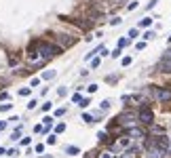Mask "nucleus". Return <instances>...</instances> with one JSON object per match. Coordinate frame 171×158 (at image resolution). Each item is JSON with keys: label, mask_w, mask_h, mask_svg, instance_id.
<instances>
[{"label": "nucleus", "mask_w": 171, "mask_h": 158, "mask_svg": "<svg viewBox=\"0 0 171 158\" xmlns=\"http://www.w3.org/2000/svg\"><path fill=\"white\" fill-rule=\"evenodd\" d=\"M63 53V49L59 46V44H51V42H38V57L46 61V59H51V57H55V55H61Z\"/></svg>", "instance_id": "f257e3e1"}, {"label": "nucleus", "mask_w": 171, "mask_h": 158, "mask_svg": "<svg viewBox=\"0 0 171 158\" xmlns=\"http://www.w3.org/2000/svg\"><path fill=\"white\" fill-rule=\"evenodd\" d=\"M152 95L159 103H171V89L167 86H152Z\"/></svg>", "instance_id": "f03ea898"}, {"label": "nucleus", "mask_w": 171, "mask_h": 158, "mask_svg": "<svg viewBox=\"0 0 171 158\" xmlns=\"http://www.w3.org/2000/svg\"><path fill=\"white\" fill-rule=\"evenodd\" d=\"M137 122H142V124L150 126V124L154 122V114H152V110H150V108H146V106H142V110H139V114H137Z\"/></svg>", "instance_id": "7ed1b4c3"}, {"label": "nucleus", "mask_w": 171, "mask_h": 158, "mask_svg": "<svg viewBox=\"0 0 171 158\" xmlns=\"http://www.w3.org/2000/svg\"><path fill=\"white\" fill-rule=\"evenodd\" d=\"M152 141L159 146V150L163 152V156H165V154H169V143H171V141H169V137H167L165 133H161V135L152 137Z\"/></svg>", "instance_id": "20e7f679"}, {"label": "nucleus", "mask_w": 171, "mask_h": 158, "mask_svg": "<svg viewBox=\"0 0 171 158\" xmlns=\"http://www.w3.org/2000/svg\"><path fill=\"white\" fill-rule=\"evenodd\" d=\"M144 156L146 158H161L163 156V152L159 150V146L150 139V141H146V150H144Z\"/></svg>", "instance_id": "39448f33"}, {"label": "nucleus", "mask_w": 171, "mask_h": 158, "mask_svg": "<svg viewBox=\"0 0 171 158\" xmlns=\"http://www.w3.org/2000/svg\"><path fill=\"white\" fill-rule=\"evenodd\" d=\"M135 122H137V116L131 112H123L121 116H116V124H121V126H133Z\"/></svg>", "instance_id": "423d86ee"}, {"label": "nucleus", "mask_w": 171, "mask_h": 158, "mask_svg": "<svg viewBox=\"0 0 171 158\" xmlns=\"http://www.w3.org/2000/svg\"><path fill=\"white\" fill-rule=\"evenodd\" d=\"M159 70L165 72V74H171V49H167V51L163 53V57H161V61H159Z\"/></svg>", "instance_id": "0eeeda50"}, {"label": "nucleus", "mask_w": 171, "mask_h": 158, "mask_svg": "<svg viewBox=\"0 0 171 158\" xmlns=\"http://www.w3.org/2000/svg\"><path fill=\"white\" fill-rule=\"evenodd\" d=\"M55 40L59 42V46H61V49H68V46L76 44V38H72V36H68V34H57Z\"/></svg>", "instance_id": "6e6552de"}, {"label": "nucleus", "mask_w": 171, "mask_h": 158, "mask_svg": "<svg viewBox=\"0 0 171 158\" xmlns=\"http://www.w3.org/2000/svg\"><path fill=\"white\" fill-rule=\"evenodd\" d=\"M127 133L131 135V137H133V139H142V137H146V133H144L142 129H135V126H129Z\"/></svg>", "instance_id": "1a4fd4ad"}, {"label": "nucleus", "mask_w": 171, "mask_h": 158, "mask_svg": "<svg viewBox=\"0 0 171 158\" xmlns=\"http://www.w3.org/2000/svg\"><path fill=\"white\" fill-rule=\"evenodd\" d=\"M150 25H152V19L150 17H142L139 19V28H150Z\"/></svg>", "instance_id": "9d476101"}, {"label": "nucleus", "mask_w": 171, "mask_h": 158, "mask_svg": "<svg viewBox=\"0 0 171 158\" xmlns=\"http://www.w3.org/2000/svg\"><path fill=\"white\" fill-rule=\"evenodd\" d=\"M66 154H70V156H76V154H80V150H78L76 146H68V148H66Z\"/></svg>", "instance_id": "9b49d317"}, {"label": "nucleus", "mask_w": 171, "mask_h": 158, "mask_svg": "<svg viewBox=\"0 0 171 158\" xmlns=\"http://www.w3.org/2000/svg\"><path fill=\"white\" fill-rule=\"evenodd\" d=\"M150 131H152L154 135H161V133H165V129H163V126H159V124H150Z\"/></svg>", "instance_id": "f8f14e48"}, {"label": "nucleus", "mask_w": 171, "mask_h": 158, "mask_svg": "<svg viewBox=\"0 0 171 158\" xmlns=\"http://www.w3.org/2000/svg\"><path fill=\"white\" fill-rule=\"evenodd\" d=\"M133 152H135V148H127V150H125L118 158H133Z\"/></svg>", "instance_id": "ddd939ff"}, {"label": "nucleus", "mask_w": 171, "mask_h": 158, "mask_svg": "<svg viewBox=\"0 0 171 158\" xmlns=\"http://www.w3.org/2000/svg\"><path fill=\"white\" fill-rule=\"evenodd\" d=\"M19 63V55H11L9 57V66H17Z\"/></svg>", "instance_id": "4468645a"}, {"label": "nucleus", "mask_w": 171, "mask_h": 158, "mask_svg": "<svg viewBox=\"0 0 171 158\" xmlns=\"http://www.w3.org/2000/svg\"><path fill=\"white\" fill-rule=\"evenodd\" d=\"M154 36H156V34H154L152 30H146V32H144V40H152Z\"/></svg>", "instance_id": "2eb2a0df"}, {"label": "nucleus", "mask_w": 171, "mask_h": 158, "mask_svg": "<svg viewBox=\"0 0 171 158\" xmlns=\"http://www.w3.org/2000/svg\"><path fill=\"white\" fill-rule=\"evenodd\" d=\"M43 78H44V80L55 78V70H49V72H44V74H43Z\"/></svg>", "instance_id": "dca6fc26"}, {"label": "nucleus", "mask_w": 171, "mask_h": 158, "mask_svg": "<svg viewBox=\"0 0 171 158\" xmlns=\"http://www.w3.org/2000/svg\"><path fill=\"white\" fill-rule=\"evenodd\" d=\"M129 42H131V38H121V40H118V49H123V46H127Z\"/></svg>", "instance_id": "f3484780"}, {"label": "nucleus", "mask_w": 171, "mask_h": 158, "mask_svg": "<svg viewBox=\"0 0 171 158\" xmlns=\"http://www.w3.org/2000/svg\"><path fill=\"white\" fill-rule=\"evenodd\" d=\"M57 93H59V97H66V95H68V89H66V86H59Z\"/></svg>", "instance_id": "a211bd4d"}, {"label": "nucleus", "mask_w": 171, "mask_h": 158, "mask_svg": "<svg viewBox=\"0 0 171 158\" xmlns=\"http://www.w3.org/2000/svg\"><path fill=\"white\" fill-rule=\"evenodd\" d=\"M63 131H66V124H63V122H59V124L55 126V133H63Z\"/></svg>", "instance_id": "6ab92c4d"}, {"label": "nucleus", "mask_w": 171, "mask_h": 158, "mask_svg": "<svg viewBox=\"0 0 171 158\" xmlns=\"http://www.w3.org/2000/svg\"><path fill=\"white\" fill-rule=\"evenodd\" d=\"M11 108H13V103H2V106H0V112H9Z\"/></svg>", "instance_id": "aec40b11"}, {"label": "nucleus", "mask_w": 171, "mask_h": 158, "mask_svg": "<svg viewBox=\"0 0 171 158\" xmlns=\"http://www.w3.org/2000/svg\"><path fill=\"white\" fill-rule=\"evenodd\" d=\"M156 4H159V0H150V2L146 4V11H150V8H154Z\"/></svg>", "instance_id": "412c9836"}, {"label": "nucleus", "mask_w": 171, "mask_h": 158, "mask_svg": "<svg viewBox=\"0 0 171 158\" xmlns=\"http://www.w3.org/2000/svg\"><path fill=\"white\" fill-rule=\"evenodd\" d=\"M121 21H123V19H121V17H112V19H110V25H118V23H121Z\"/></svg>", "instance_id": "4be33fe9"}, {"label": "nucleus", "mask_w": 171, "mask_h": 158, "mask_svg": "<svg viewBox=\"0 0 171 158\" xmlns=\"http://www.w3.org/2000/svg\"><path fill=\"white\" fill-rule=\"evenodd\" d=\"M46 143H49V146H55V143H57V137H55V135H51V137L46 139Z\"/></svg>", "instance_id": "5701e85b"}, {"label": "nucleus", "mask_w": 171, "mask_h": 158, "mask_svg": "<svg viewBox=\"0 0 171 158\" xmlns=\"http://www.w3.org/2000/svg\"><path fill=\"white\" fill-rule=\"evenodd\" d=\"M129 38H135V36H137V28H131V30H129V34H127Z\"/></svg>", "instance_id": "b1692460"}, {"label": "nucleus", "mask_w": 171, "mask_h": 158, "mask_svg": "<svg viewBox=\"0 0 171 158\" xmlns=\"http://www.w3.org/2000/svg\"><path fill=\"white\" fill-rule=\"evenodd\" d=\"M83 120H85V122H89V124H91V122H93V116H91V114H83Z\"/></svg>", "instance_id": "393cba45"}, {"label": "nucleus", "mask_w": 171, "mask_h": 158, "mask_svg": "<svg viewBox=\"0 0 171 158\" xmlns=\"http://www.w3.org/2000/svg\"><path fill=\"white\" fill-rule=\"evenodd\" d=\"M97 66H99V57H95V59H91V68H93V70H95V68H97Z\"/></svg>", "instance_id": "a878e982"}, {"label": "nucleus", "mask_w": 171, "mask_h": 158, "mask_svg": "<svg viewBox=\"0 0 171 158\" xmlns=\"http://www.w3.org/2000/svg\"><path fill=\"white\" fill-rule=\"evenodd\" d=\"M19 95H21V97H26V95H30V86H28V89H19Z\"/></svg>", "instance_id": "bb28decb"}, {"label": "nucleus", "mask_w": 171, "mask_h": 158, "mask_svg": "<svg viewBox=\"0 0 171 158\" xmlns=\"http://www.w3.org/2000/svg\"><path fill=\"white\" fill-rule=\"evenodd\" d=\"M72 101H74V103H80V101H83V97H80V93H76V95L72 97Z\"/></svg>", "instance_id": "cd10ccee"}, {"label": "nucleus", "mask_w": 171, "mask_h": 158, "mask_svg": "<svg viewBox=\"0 0 171 158\" xmlns=\"http://www.w3.org/2000/svg\"><path fill=\"white\" fill-rule=\"evenodd\" d=\"M99 106H101V110H108V108H110V101H108V99H104Z\"/></svg>", "instance_id": "c85d7f7f"}, {"label": "nucleus", "mask_w": 171, "mask_h": 158, "mask_svg": "<svg viewBox=\"0 0 171 158\" xmlns=\"http://www.w3.org/2000/svg\"><path fill=\"white\" fill-rule=\"evenodd\" d=\"M137 8V2H129L127 4V11H135Z\"/></svg>", "instance_id": "c756f323"}, {"label": "nucleus", "mask_w": 171, "mask_h": 158, "mask_svg": "<svg viewBox=\"0 0 171 158\" xmlns=\"http://www.w3.org/2000/svg\"><path fill=\"white\" fill-rule=\"evenodd\" d=\"M53 124V118L51 116H44V126H51Z\"/></svg>", "instance_id": "7c9ffc66"}, {"label": "nucleus", "mask_w": 171, "mask_h": 158, "mask_svg": "<svg viewBox=\"0 0 171 158\" xmlns=\"http://www.w3.org/2000/svg\"><path fill=\"white\" fill-rule=\"evenodd\" d=\"M116 80H118V76H106V82H110V84L116 82Z\"/></svg>", "instance_id": "2f4dec72"}, {"label": "nucleus", "mask_w": 171, "mask_h": 158, "mask_svg": "<svg viewBox=\"0 0 171 158\" xmlns=\"http://www.w3.org/2000/svg\"><path fill=\"white\" fill-rule=\"evenodd\" d=\"M121 53H123V51H121V49H114V51H112V53H110V55H112V57H121Z\"/></svg>", "instance_id": "473e14b6"}, {"label": "nucleus", "mask_w": 171, "mask_h": 158, "mask_svg": "<svg viewBox=\"0 0 171 158\" xmlns=\"http://www.w3.org/2000/svg\"><path fill=\"white\" fill-rule=\"evenodd\" d=\"M66 114V108H59V110H55V116H63Z\"/></svg>", "instance_id": "72a5a7b5"}, {"label": "nucleus", "mask_w": 171, "mask_h": 158, "mask_svg": "<svg viewBox=\"0 0 171 158\" xmlns=\"http://www.w3.org/2000/svg\"><path fill=\"white\" fill-rule=\"evenodd\" d=\"M97 137H99V141H108V135H106V133H104V131H101V133H99V135H97Z\"/></svg>", "instance_id": "f704fd0d"}, {"label": "nucleus", "mask_w": 171, "mask_h": 158, "mask_svg": "<svg viewBox=\"0 0 171 158\" xmlns=\"http://www.w3.org/2000/svg\"><path fill=\"white\" fill-rule=\"evenodd\" d=\"M131 61H133L131 57H123V66H131Z\"/></svg>", "instance_id": "c9c22d12"}, {"label": "nucleus", "mask_w": 171, "mask_h": 158, "mask_svg": "<svg viewBox=\"0 0 171 158\" xmlns=\"http://www.w3.org/2000/svg\"><path fill=\"white\" fill-rule=\"evenodd\" d=\"M144 49H146V40L144 42H137V51H144Z\"/></svg>", "instance_id": "e433bc0d"}, {"label": "nucleus", "mask_w": 171, "mask_h": 158, "mask_svg": "<svg viewBox=\"0 0 171 158\" xmlns=\"http://www.w3.org/2000/svg\"><path fill=\"white\" fill-rule=\"evenodd\" d=\"M87 91H89V93H95V91H97V84H89V89H87Z\"/></svg>", "instance_id": "4c0bfd02"}, {"label": "nucleus", "mask_w": 171, "mask_h": 158, "mask_svg": "<svg viewBox=\"0 0 171 158\" xmlns=\"http://www.w3.org/2000/svg\"><path fill=\"white\" fill-rule=\"evenodd\" d=\"M36 103H38V101H36V99H32V101L28 103V108H30V110H34V108H36Z\"/></svg>", "instance_id": "58836bf2"}, {"label": "nucleus", "mask_w": 171, "mask_h": 158, "mask_svg": "<svg viewBox=\"0 0 171 158\" xmlns=\"http://www.w3.org/2000/svg\"><path fill=\"white\" fill-rule=\"evenodd\" d=\"M89 103H91V101H89V99H83V101H80V103H78V106H80V108H87V106H89Z\"/></svg>", "instance_id": "ea45409f"}, {"label": "nucleus", "mask_w": 171, "mask_h": 158, "mask_svg": "<svg viewBox=\"0 0 171 158\" xmlns=\"http://www.w3.org/2000/svg\"><path fill=\"white\" fill-rule=\"evenodd\" d=\"M21 146H30V137H23L21 139Z\"/></svg>", "instance_id": "a19ab883"}, {"label": "nucleus", "mask_w": 171, "mask_h": 158, "mask_svg": "<svg viewBox=\"0 0 171 158\" xmlns=\"http://www.w3.org/2000/svg\"><path fill=\"white\" fill-rule=\"evenodd\" d=\"M0 99H2V101H4V99H9V93H6V91H2V93H0Z\"/></svg>", "instance_id": "79ce46f5"}, {"label": "nucleus", "mask_w": 171, "mask_h": 158, "mask_svg": "<svg viewBox=\"0 0 171 158\" xmlns=\"http://www.w3.org/2000/svg\"><path fill=\"white\" fill-rule=\"evenodd\" d=\"M43 150H44V146H43V143H38V146H36V154H40Z\"/></svg>", "instance_id": "37998d69"}, {"label": "nucleus", "mask_w": 171, "mask_h": 158, "mask_svg": "<svg viewBox=\"0 0 171 158\" xmlns=\"http://www.w3.org/2000/svg\"><path fill=\"white\" fill-rule=\"evenodd\" d=\"M4 129H6V122H4V120H0V131H4Z\"/></svg>", "instance_id": "c03bdc74"}, {"label": "nucleus", "mask_w": 171, "mask_h": 158, "mask_svg": "<svg viewBox=\"0 0 171 158\" xmlns=\"http://www.w3.org/2000/svg\"><path fill=\"white\" fill-rule=\"evenodd\" d=\"M114 4H123V2H127V0H112Z\"/></svg>", "instance_id": "a18cd8bd"}, {"label": "nucleus", "mask_w": 171, "mask_h": 158, "mask_svg": "<svg viewBox=\"0 0 171 158\" xmlns=\"http://www.w3.org/2000/svg\"><path fill=\"white\" fill-rule=\"evenodd\" d=\"M2 154H6V150H4V148H0V156H2Z\"/></svg>", "instance_id": "49530a36"}, {"label": "nucleus", "mask_w": 171, "mask_h": 158, "mask_svg": "<svg viewBox=\"0 0 171 158\" xmlns=\"http://www.w3.org/2000/svg\"><path fill=\"white\" fill-rule=\"evenodd\" d=\"M169 42H171V36H169Z\"/></svg>", "instance_id": "de8ad7c7"}]
</instances>
